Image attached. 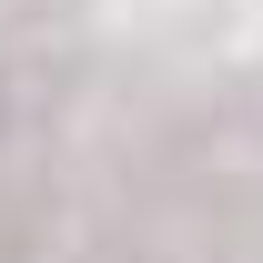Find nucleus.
Segmentation results:
<instances>
[{"label": "nucleus", "instance_id": "1", "mask_svg": "<svg viewBox=\"0 0 263 263\" xmlns=\"http://www.w3.org/2000/svg\"><path fill=\"white\" fill-rule=\"evenodd\" d=\"M0 132H10V81H0Z\"/></svg>", "mask_w": 263, "mask_h": 263}]
</instances>
